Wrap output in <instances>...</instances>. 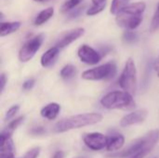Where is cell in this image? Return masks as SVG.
Segmentation results:
<instances>
[{
  "mask_svg": "<svg viewBox=\"0 0 159 158\" xmlns=\"http://www.w3.org/2000/svg\"><path fill=\"white\" fill-rule=\"evenodd\" d=\"M82 1H83V0H66V1L62 4L61 10V12H63V13H64V12H69V11H71L72 9L75 8Z\"/></svg>",
  "mask_w": 159,
  "mask_h": 158,
  "instance_id": "cell-21",
  "label": "cell"
},
{
  "mask_svg": "<svg viewBox=\"0 0 159 158\" xmlns=\"http://www.w3.org/2000/svg\"><path fill=\"white\" fill-rule=\"evenodd\" d=\"M53 14H54V8L52 7H49L48 8L41 10L34 19V25L40 26V25L44 24L53 16Z\"/></svg>",
  "mask_w": 159,
  "mask_h": 158,
  "instance_id": "cell-18",
  "label": "cell"
},
{
  "mask_svg": "<svg viewBox=\"0 0 159 158\" xmlns=\"http://www.w3.org/2000/svg\"><path fill=\"white\" fill-rule=\"evenodd\" d=\"M147 142V137L146 134L144 136H143L142 138H139L137 140H135L134 142H132L127 148H125L124 150H121L119 152L111 154L109 156H107L108 158H127L131 157L132 156H134L135 154H137L139 151H141Z\"/></svg>",
  "mask_w": 159,
  "mask_h": 158,
  "instance_id": "cell-7",
  "label": "cell"
},
{
  "mask_svg": "<svg viewBox=\"0 0 159 158\" xmlns=\"http://www.w3.org/2000/svg\"><path fill=\"white\" fill-rule=\"evenodd\" d=\"M154 67H155V71H156L157 76L159 77V54L157 58V60H156V61H155V66Z\"/></svg>",
  "mask_w": 159,
  "mask_h": 158,
  "instance_id": "cell-32",
  "label": "cell"
},
{
  "mask_svg": "<svg viewBox=\"0 0 159 158\" xmlns=\"http://www.w3.org/2000/svg\"><path fill=\"white\" fill-rule=\"evenodd\" d=\"M34 82H35V81H34V79H33V78L26 80V81L23 83V85H22V88L25 89V90H30V89H32L33 87H34Z\"/></svg>",
  "mask_w": 159,
  "mask_h": 158,
  "instance_id": "cell-28",
  "label": "cell"
},
{
  "mask_svg": "<svg viewBox=\"0 0 159 158\" xmlns=\"http://www.w3.org/2000/svg\"><path fill=\"white\" fill-rule=\"evenodd\" d=\"M159 29V4L157 7V10L153 16V19H152V21H151V25H150V31L153 33V32H156L157 30Z\"/></svg>",
  "mask_w": 159,
  "mask_h": 158,
  "instance_id": "cell-23",
  "label": "cell"
},
{
  "mask_svg": "<svg viewBox=\"0 0 159 158\" xmlns=\"http://www.w3.org/2000/svg\"><path fill=\"white\" fill-rule=\"evenodd\" d=\"M24 121V116H20V117H18V118H16V119H14V120H12L9 124H8V126L7 127V129H6V130L7 131H8V132H10V133H12L22 122Z\"/></svg>",
  "mask_w": 159,
  "mask_h": 158,
  "instance_id": "cell-22",
  "label": "cell"
},
{
  "mask_svg": "<svg viewBox=\"0 0 159 158\" xmlns=\"http://www.w3.org/2000/svg\"><path fill=\"white\" fill-rule=\"evenodd\" d=\"M123 40L126 43H134L137 40V34L131 31H127L123 34Z\"/></svg>",
  "mask_w": 159,
  "mask_h": 158,
  "instance_id": "cell-25",
  "label": "cell"
},
{
  "mask_svg": "<svg viewBox=\"0 0 159 158\" xmlns=\"http://www.w3.org/2000/svg\"><path fill=\"white\" fill-rule=\"evenodd\" d=\"M60 111H61V105L59 103L50 102L41 109L40 115L42 117H44L46 119L54 120L58 116Z\"/></svg>",
  "mask_w": 159,
  "mask_h": 158,
  "instance_id": "cell-15",
  "label": "cell"
},
{
  "mask_svg": "<svg viewBox=\"0 0 159 158\" xmlns=\"http://www.w3.org/2000/svg\"><path fill=\"white\" fill-rule=\"evenodd\" d=\"M19 110H20V106H19V105H14V106L10 107V108L7 110V112L6 113L5 120H6V121H7V120L12 119V118L15 116V115L19 112Z\"/></svg>",
  "mask_w": 159,
  "mask_h": 158,
  "instance_id": "cell-26",
  "label": "cell"
},
{
  "mask_svg": "<svg viewBox=\"0 0 159 158\" xmlns=\"http://www.w3.org/2000/svg\"><path fill=\"white\" fill-rule=\"evenodd\" d=\"M101 104L102 107L108 110H132L136 107L135 101L132 95L126 91L116 90L107 93L101 100Z\"/></svg>",
  "mask_w": 159,
  "mask_h": 158,
  "instance_id": "cell-3",
  "label": "cell"
},
{
  "mask_svg": "<svg viewBox=\"0 0 159 158\" xmlns=\"http://www.w3.org/2000/svg\"><path fill=\"white\" fill-rule=\"evenodd\" d=\"M102 120V115L99 113H88L82 115H76L63 118L57 122L53 128L54 132L62 133L72 129H80L87 126L95 125Z\"/></svg>",
  "mask_w": 159,
  "mask_h": 158,
  "instance_id": "cell-2",
  "label": "cell"
},
{
  "mask_svg": "<svg viewBox=\"0 0 159 158\" xmlns=\"http://www.w3.org/2000/svg\"><path fill=\"white\" fill-rule=\"evenodd\" d=\"M51 158H64V154L61 151H57Z\"/></svg>",
  "mask_w": 159,
  "mask_h": 158,
  "instance_id": "cell-33",
  "label": "cell"
},
{
  "mask_svg": "<svg viewBox=\"0 0 159 158\" xmlns=\"http://www.w3.org/2000/svg\"><path fill=\"white\" fill-rule=\"evenodd\" d=\"M0 82H1V92H3L4 89H5L6 83H7V77H6V74H1Z\"/></svg>",
  "mask_w": 159,
  "mask_h": 158,
  "instance_id": "cell-30",
  "label": "cell"
},
{
  "mask_svg": "<svg viewBox=\"0 0 159 158\" xmlns=\"http://www.w3.org/2000/svg\"><path fill=\"white\" fill-rule=\"evenodd\" d=\"M147 137V142L146 145L141 150L139 151L137 154H135L134 156H132L129 158H144L150 152L151 150L156 146V144L159 141V129H155V130H151L146 134Z\"/></svg>",
  "mask_w": 159,
  "mask_h": 158,
  "instance_id": "cell-13",
  "label": "cell"
},
{
  "mask_svg": "<svg viewBox=\"0 0 159 158\" xmlns=\"http://www.w3.org/2000/svg\"><path fill=\"white\" fill-rule=\"evenodd\" d=\"M147 115H148V112L145 109L133 111L122 117V119L120 120V127L126 128V127L141 124L146 119Z\"/></svg>",
  "mask_w": 159,
  "mask_h": 158,
  "instance_id": "cell-12",
  "label": "cell"
},
{
  "mask_svg": "<svg viewBox=\"0 0 159 158\" xmlns=\"http://www.w3.org/2000/svg\"><path fill=\"white\" fill-rule=\"evenodd\" d=\"M76 73V69L74 65L72 64H67L65 66L62 67V69L61 70L60 75L62 79L64 80H69L72 77H74V75Z\"/></svg>",
  "mask_w": 159,
  "mask_h": 158,
  "instance_id": "cell-20",
  "label": "cell"
},
{
  "mask_svg": "<svg viewBox=\"0 0 159 158\" xmlns=\"http://www.w3.org/2000/svg\"><path fill=\"white\" fill-rule=\"evenodd\" d=\"M106 7V4L105 5H100V6H96V5H93L91 7H89L87 11V15L89 16H94V15H97L98 13L102 12Z\"/></svg>",
  "mask_w": 159,
  "mask_h": 158,
  "instance_id": "cell-24",
  "label": "cell"
},
{
  "mask_svg": "<svg viewBox=\"0 0 159 158\" xmlns=\"http://www.w3.org/2000/svg\"><path fill=\"white\" fill-rule=\"evenodd\" d=\"M10 132L7 131L6 129L3 130L0 134V157L1 158H15L14 152V144L11 139Z\"/></svg>",
  "mask_w": 159,
  "mask_h": 158,
  "instance_id": "cell-10",
  "label": "cell"
},
{
  "mask_svg": "<svg viewBox=\"0 0 159 158\" xmlns=\"http://www.w3.org/2000/svg\"><path fill=\"white\" fill-rule=\"evenodd\" d=\"M82 10H83V7H79V8H77L75 11H72V12H70L69 18H75L78 14H80V13H81L80 11H82Z\"/></svg>",
  "mask_w": 159,
  "mask_h": 158,
  "instance_id": "cell-31",
  "label": "cell"
},
{
  "mask_svg": "<svg viewBox=\"0 0 159 158\" xmlns=\"http://www.w3.org/2000/svg\"><path fill=\"white\" fill-rule=\"evenodd\" d=\"M73 158H87V157H85V156H76V157H73Z\"/></svg>",
  "mask_w": 159,
  "mask_h": 158,
  "instance_id": "cell-36",
  "label": "cell"
},
{
  "mask_svg": "<svg viewBox=\"0 0 159 158\" xmlns=\"http://www.w3.org/2000/svg\"><path fill=\"white\" fill-rule=\"evenodd\" d=\"M84 34H85L84 28H75V29L69 30V31L61 34V35L57 40L55 47H59L60 49L63 48V47L69 46L70 44H72L73 42H75V40H77L78 38H80Z\"/></svg>",
  "mask_w": 159,
  "mask_h": 158,
  "instance_id": "cell-11",
  "label": "cell"
},
{
  "mask_svg": "<svg viewBox=\"0 0 159 158\" xmlns=\"http://www.w3.org/2000/svg\"><path fill=\"white\" fill-rule=\"evenodd\" d=\"M116 74V65L114 61L107 62L98 67L87 70L82 73V78L89 81L110 80Z\"/></svg>",
  "mask_w": 159,
  "mask_h": 158,
  "instance_id": "cell-5",
  "label": "cell"
},
{
  "mask_svg": "<svg viewBox=\"0 0 159 158\" xmlns=\"http://www.w3.org/2000/svg\"><path fill=\"white\" fill-rule=\"evenodd\" d=\"M85 145L92 151H100L107 146L108 137L100 132H91L83 137Z\"/></svg>",
  "mask_w": 159,
  "mask_h": 158,
  "instance_id": "cell-8",
  "label": "cell"
},
{
  "mask_svg": "<svg viewBox=\"0 0 159 158\" xmlns=\"http://www.w3.org/2000/svg\"><path fill=\"white\" fill-rule=\"evenodd\" d=\"M77 55L82 62L89 65L97 64L102 60V56L100 55V53L88 45H82L78 48Z\"/></svg>",
  "mask_w": 159,
  "mask_h": 158,
  "instance_id": "cell-9",
  "label": "cell"
},
{
  "mask_svg": "<svg viewBox=\"0 0 159 158\" xmlns=\"http://www.w3.org/2000/svg\"><path fill=\"white\" fill-rule=\"evenodd\" d=\"M146 5L144 2L129 4L116 16L117 25L129 31L136 29L143 21V14Z\"/></svg>",
  "mask_w": 159,
  "mask_h": 158,
  "instance_id": "cell-1",
  "label": "cell"
},
{
  "mask_svg": "<svg viewBox=\"0 0 159 158\" xmlns=\"http://www.w3.org/2000/svg\"><path fill=\"white\" fill-rule=\"evenodd\" d=\"M40 154V148L39 147H34L31 150H29L22 158H37Z\"/></svg>",
  "mask_w": 159,
  "mask_h": 158,
  "instance_id": "cell-27",
  "label": "cell"
},
{
  "mask_svg": "<svg viewBox=\"0 0 159 158\" xmlns=\"http://www.w3.org/2000/svg\"><path fill=\"white\" fill-rule=\"evenodd\" d=\"M43 41L44 35L42 34H37L33 38L29 39L28 41H26L19 51V60L21 62H27L30 60H32L41 47Z\"/></svg>",
  "mask_w": 159,
  "mask_h": 158,
  "instance_id": "cell-6",
  "label": "cell"
},
{
  "mask_svg": "<svg viewBox=\"0 0 159 158\" xmlns=\"http://www.w3.org/2000/svg\"><path fill=\"white\" fill-rule=\"evenodd\" d=\"M93 5L96 6H100V5H105L106 4V0H91Z\"/></svg>",
  "mask_w": 159,
  "mask_h": 158,
  "instance_id": "cell-34",
  "label": "cell"
},
{
  "mask_svg": "<svg viewBox=\"0 0 159 158\" xmlns=\"http://www.w3.org/2000/svg\"><path fill=\"white\" fill-rule=\"evenodd\" d=\"M20 27V21H7L1 22V27H0V35L6 36L10 34H13L17 32Z\"/></svg>",
  "mask_w": 159,
  "mask_h": 158,
  "instance_id": "cell-17",
  "label": "cell"
},
{
  "mask_svg": "<svg viewBox=\"0 0 159 158\" xmlns=\"http://www.w3.org/2000/svg\"><path fill=\"white\" fill-rule=\"evenodd\" d=\"M59 53H60V48L57 47H52L49 49H48L41 57L40 60L41 65L45 68L52 66L55 63L59 56Z\"/></svg>",
  "mask_w": 159,
  "mask_h": 158,
  "instance_id": "cell-14",
  "label": "cell"
},
{
  "mask_svg": "<svg viewBox=\"0 0 159 158\" xmlns=\"http://www.w3.org/2000/svg\"><path fill=\"white\" fill-rule=\"evenodd\" d=\"M125 143V138L121 134H116L111 137H108V143L106 146L107 151L109 152H119Z\"/></svg>",
  "mask_w": 159,
  "mask_h": 158,
  "instance_id": "cell-16",
  "label": "cell"
},
{
  "mask_svg": "<svg viewBox=\"0 0 159 158\" xmlns=\"http://www.w3.org/2000/svg\"><path fill=\"white\" fill-rule=\"evenodd\" d=\"M129 0H113L110 7V11L113 15H117L124 7L129 5Z\"/></svg>",
  "mask_w": 159,
  "mask_h": 158,
  "instance_id": "cell-19",
  "label": "cell"
},
{
  "mask_svg": "<svg viewBox=\"0 0 159 158\" xmlns=\"http://www.w3.org/2000/svg\"><path fill=\"white\" fill-rule=\"evenodd\" d=\"M45 132H46V130L42 127H36V128H34L31 130V133L34 134V135H41V134H43Z\"/></svg>",
  "mask_w": 159,
  "mask_h": 158,
  "instance_id": "cell-29",
  "label": "cell"
},
{
  "mask_svg": "<svg viewBox=\"0 0 159 158\" xmlns=\"http://www.w3.org/2000/svg\"><path fill=\"white\" fill-rule=\"evenodd\" d=\"M34 1H36V2H45V1H48V0H34Z\"/></svg>",
  "mask_w": 159,
  "mask_h": 158,
  "instance_id": "cell-35",
  "label": "cell"
},
{
  "mask_svg": "<svg viewBox=\"0 0 159 158\" xmlns=\"http://www.w3.org/2000/svg\"><path fill=\"white\" fill-rule=\"evenodd\" d=\"M119 85L124 91L129 93L130 95H134L136 93L137 69L135 62L131 58H129L125 63L124 69L119 77Z\"/></svg>",
  "mask_w": 159,
  "mask_h": 158,
  "instance_id": "cell-4",
  "label": "cell"
}]
</instances>
